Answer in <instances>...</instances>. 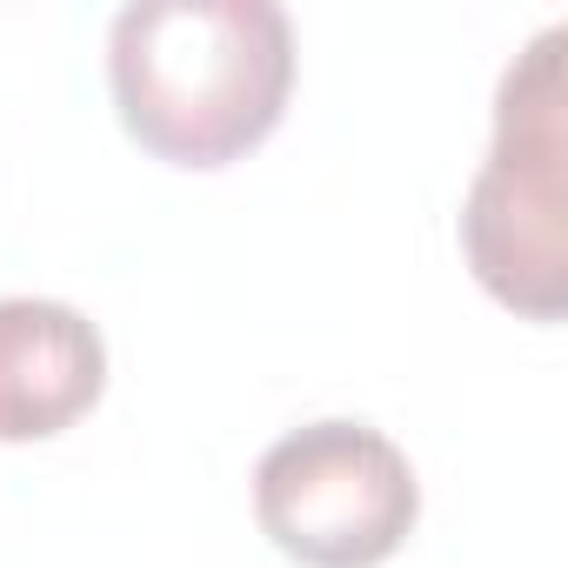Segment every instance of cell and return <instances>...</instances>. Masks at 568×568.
<instances>
[{"label": "cell", "instance_id": "obj_4", "mask_svg": "<svg viewBox=\"0 0 568 568\" xmlns=\"http://www.w3.org/2000/svg\"><path fill=\"white\" fill-rule=\"evenodd\" d=\"M108 388V342L68 302H0V442H48Z\"/></svg>", "mask_w": 568, "mask_h": 568}, {"label": "cell", "instance_id": "obj_1", "mask_svg": "<svg viewBox=\"0 0 568 568\" xmlns=\"http://www.w3.org/2000/svg\"><path fill=\"white\" fill-rule=\"evenodd\" d=\"M121 128L174 168H227L281 128L295 28L274 0H134L108 34Z\"/></svg>", "mask_w": 568, "mask_h": 568}, {"label": "cell", "instance_id": "obj_3", "mask_svg": "<svg viewBox=\"0 0 568 568\" xmlns=\"http://www.w3.org/2000/svg\"><path fill=\"white\" fill-rule=\"evenodd\" d=\"M422 515L408 455L368 422H308L254 468V521L302 568H382Z\"/></svg>", "mask_w": 568, "mask_h": 568}, {"label": "cell", "instance_id": "obj_2", "mask_svg": "<svg viewBox=\"0 0 568 568\" xmlns=\"http://www.w3.org/2000/svg\"><path fill=\"white\" fill-rule=\"evenodd\" d=\"M561 28H541L495 88V141L462 201V254L475 281L521 322L568 308V121Z\"/></svg>", "mask_w": 568, "mask_h": 568}]
</instances>
